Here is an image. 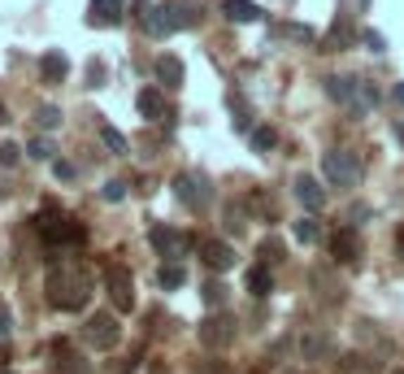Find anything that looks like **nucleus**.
I'll list each match as a JSON object with an SVG mask.
<instances>
[{"label":"nucleus","mask_w":404,"mask_h":374,"mask_svg":"<svg viewBox=\"0 0 404 374\" xmlns=\"http://www.w3.org/2000/svg\"><path fill=\"white\" fill-rule=\"evenodd\" d=\"M44 292H48V305H53V309L79 313L91 301V274L83 266H53V270H48Z\"/></svg>","instance_id":"obj_1"},{"label":"nucleus","mask_w":404,"mask_h":374,"mask_svg":"<svg viewBox=\"0 0 404 374\" xmlns=\"http://www.w3.org/2000/svg\"><path fill=\"white\" fill-rule=\"evenodd\" d=\"M196 22H200L196 5H187V0H170V5H153V9L144 13V31L165 39V35L183 31V27H196Z\"/></svg>","instance_id":"obj_2"},{"label":"nucleus","mask_w":404,"mask_h":374,"mask_svg":"<svg viewBox=\"0 0 404 374\" xmlns=\"http://www.w3.org/2000/svg\"><path fill=\"white\" fill-rule=\"evenodd\" d=\"M35 231H39V239H44L48 248H79V244L87 239L83 222H74V218H65V213H57V209H44V213L35 218Z\"/></svg>","instance_id":"obj_3"},{"label":"nucleus","mask_w":404,"mask_h":374,"mask_svg":"<svg viewBox=\"0 0 404 374\" xmlns=\"http://www.w3.org/2000/svg\"><path fill=\"white\" fill-rule=\"evenodd\" d=\"M322 174L331 187H357V174H361V161L352 148H331V153L322 157Z\"/></svg>","instance_id":"obj_4"},{"label":"nucleus","mask_w":404,"mask_h":374,"mask_svg":"<svg viewBox=\"0 0 404 374\" xmlns=\"http://www.w3.org/2000/svg\"><path fill=\"white\" fill-rule=\"evenodd\" d=\"M148 239H153L157 257H165L170 266H179L187 257V248H191V235L179 231V227H153V231H148Z\"/></svg>","instance_id":"obj_5"},{"label":"nucleus","mask_w":404,"mask_h":374,"mask_svg":"<svg viewBox=\"0 0 404 374\" xmlns=\"http://www.w3.org/2000/svg\"><path fill=\"white\" fill-rule=\"evenodd\" d=\"M83 339H87L91 348H100V353H109V348L122 339L118 318H113V313H91V318L83 322Z\"/></svg>","instance_id":"obj_6"},{"label":"nucleus","mask_w":404,"mask_h":374,"mask_svg":"<svg viewBox=\"0 0 404 374\" xmlns=\"http://www.w3.org/2000/svg\"><path fill=\"white\" fill-rule=\"evenodd\" d=\"M105 287H109V301H113L118 313L135 309V283H131V270H126V266H109L105 270Z\"/></svg>","instance_id":"obj_7"},{"label":"nucleus","mask_w":404,"mask_h":374,"mask_svg":"<svg viewBox=\"0 0 404 374\" xmlns=\"http://www.w3.org/2000/svg\"><path fill=\"white\" fill-rule=\"evenodd\" d=\"M174 196H179L187 209H205L209 205V179L205 174H179V179H174Z\"/></svg>","instance_id":"obj_8"},{"label":"nucleus","mask_w":404,"mask_h":374,"mask_svg":"<svg viewBox=\"0 0 404 374\" xmlns=\"http://www.w3.org/2000/svg\"><path fill=\"white\" fill-rule=\"evenodd\" d=\"M326 248H331V257H335L339 266H357V261H361V239H357V231H352V227L335 231L331 239H326Z\"/></svg>","instance_id":"obj_9"},{"label":"nucleus","mask_w":404,"mask_h":374,"mask_svg":"<svg viewBox=\"0 0 404 374\" xmlns=\"http://www.w3.org/2000/svg\"><path fill=\"white\" fill-rule=\"evenodd\" d=\"M200 257H205L209 270H231L235 266V248L226 239H200Z\"/></svg>","instance_id":"obj_10"},{"label":"nucleus","mask_w":404,"mask_h":374,"mask_svg":"<svg viewBox=\"0 0 404 374\" xmlns=\"http://www.w3.org/2000/svg\"><path fill=\"white\" fill-rule=\"evenodd\" d=\"M122 9H126V0H91V5H87V22H91V27H118Z\"/></svg>","instance_id":"obj_11"},{"label":"nucleus","mask_w":404,"mask_h":374,"mask_svg":"<svg viewBox=\"0 0 404 374\" xmlns=\"http://www.w3.org/2000/svg\"><path fill=\"white\" fill-rule=\"evenodd\" d=\"M361 83H365V79H348V74H331V79H326V96H331V101H339V105H357Z\"/></svg>","instance_id":"obj_12"},{"label":"nucleus","mask_w":404,"mask_h":374,"mask_svg":"<svg viewBox=\"0 0 404 374\" xmlns=\"http://www.w3.org/2000/svg\"><path fill=\"white\" fill-rule=\"evenodd\" d=\"M231 335H235V322L231 318H209V322H200V339H205L209 348H226L231 344Z\"/></svg>","instance_id":"obj_13"},{"label":"nucleus","mask_w":404,"mask_h":374,"mask_svg":"<svg viewBox=\"0 0 404 374\" xmlns=\"http://www.w3.org/2000/svg\"><path fill=\"white\" fill-rule=\"evenodd\" d=\"M296 201L305 205L309 213H317L326 205V192H322V183L313 179V174H300V179H296Z\"/></svg>","instance_id":"obj_14"},{"label":"nucleus","mask_w":404,"mask_h":374,"mask_svg":"<svg viewBox=\"0 0 404 374\" xmlns=\"http://www.w3.org/2000/svg\"><path fill=\"white\" fill-rule=\"evenodd\" d=\"M135 105H139V113H144L148 122H165V118H170V105H165V96H161L157 87H144Z\"/></svg>","instance_id":"obj_15"},{"label":"nucleus","mask_w":404,"mask_h":374,"mask_svg":"<svg viewBox=\"0 0 404 374\" xmlns=\"http://www.w3.org/2000/svg\"><path fill=\"white\" fill-rule=\"evenodd\" d=\"M157 79H161L165 87H183L187 70H183V61L174 57V53H161V57H157Z\"/></svg>","instance_id":"obj_16"},{"label":"nucleus","mask_w":404,"mask_h":374,"mask_svg":"<svg viewBox=\"0 0 404 374\" xmlns=\"http://www.w3.org/2000/svg\"><path fill=\"white\" fill-rule=\"evenodd\" d=\"M222 13L231 22H261L265 18V9L252 5V0H222Z\"/></svg>","instance_id":"obj_17"},{"label":"nucleus","mask_w":404,"mask_h":374,"mask_svg":"<svg viewBox=\"0 0 404 374\" xmlns=\"http://www.w3.org/2000/svg\"><path fill=\"white\" fill-rule=\"evenodd\" d=\"M65 74H70L65 53H44V57H39V79H44V83H61Z\"/></svg>","instance_id":"obj_18"},{"label":"nucleus","mask_w":404,"mask_h":374,"mask_svg":"<svg viewBox=\"0 0 404 374\" xmlns=\"http://www.w3.org/2000/svg\"><path fill=\"white\" fill-rule=\"evenodd\" d=\"M248 292L257 296V301H265V296L274 292V274H270V266H252V270H248Z\"/></svg>","instance_id":"obj_19"},{"label":"nucleus","mask_w":404,"mask_h":374,"mask_svg":"<svg viewBox=\"0 0 404 374\" xmlns=\"http://www.w3.org/2000/svg\"><path fill=\"white\" fill-rule=\"evenodd\" d=\"M326 353H331V335H326V331H309L305 335V361H317Z\"/></svg>","instance_id":"obj_20"},{"label":"nucleus","mask_w":404,"mask_h":374,"mask_svg":"<svg viewBox=\"0 0 404 374\" xmlns=\"http://www.w3.org/2000/svg\"><path fill=\"white\" fill-rule=\"evenodd\" d=\"M157 283H161L165 292H174V287H183V283H187V270H183V266H161Z\"/></svg>","instance_id":"obj_21"},{"label":"nucleus","mask_w":404,"mask_h":374,"mask_svg":"<svg viewBox=\"0 0 404 374\" xmlns=\"http://www.w3.org/2000/svg\"><path fill=\"white\" fill-rule=\"evenodd\" d=\"M248 139H252V148H257V153H270V148L279 144V131H274V127H257Z\"/></svg>","instance_id":"obj_22"},{"label":"nucleus","mask_w":404,"mask_h":374,"mask_svg":"<svg viewBox=\"0 0 404 374\" xmlns=\"http://www.w3.org/2000/svg\"><path fill=\"white\" fill-rule=\"evenodd\" d=\"M352 39H357V35H352V31H348V22L339 18L335 27H331V35H326V48H348Z\"/></svg>","instance_id":"obj_23"},{"label":"nucleus","mask_w":404,"mask_h":374,"mask_svg":"<svg viewBox=\"0 0 404 374\" xmlns=\"http://www.w3.org/2000/svg\"><path fill=\"white\" fill-rule=\"evenodd\" d=\"M100 139H105L109 153H126V135H122V131H113L109 122H100Z\"/></svg>","instance_id":"obj_24"},{"label":"nucleus","mask_w":404,"mask_h":374,"mask_svg":"<svg viewBox=\"0 0 404 374\" xmlns=\"http://www.w3.org/2000/svg\"><path fill=\"white\" fill-rule=\"evenodd\" d=\"M35 122H39V127H44V131H57V127H61V109H57V105H39V113H35Z\"/></svg>","instance_id":"obj_25"},{"label":"nucleus","mask_w":404,"mask_h":374,"mask_svg":"<svg viewBox=\"0 0 404 374\" xmlns=\"http://www.w3.org/2000/svg\"><path fill=\"white\" fill-rule=\"evenodd\" d=\"M317 235H322V231H317L313 218H300V222H296V239H300V244H317Z\"/></svg>","instance_id":"obj_26"},{"label":"nucleus","mask_w":404,"mask_h":374,"mask_svg":"<svg viewBox=\"0 0 404 374\" xmlns=\"http://www.w3.org/2000/svg\"><path fill=\"white\" fill-rule=\"evenodd\" d=\"M27 153H31L35 161H53V144H48V139H31V144H27Z\"/></svg>","instance_id":"obj_27"},{"label":"nucleus","mask_w":404,"mask_h":374,"mask_svg":"<svg viewBox=\"0 0 404 374\" xmlns=\"http://www.w3.org/2000/svg\"><path fill=\"white\" fill-rule=\"evenodd\" d=\"M339 370H343V374H374V366H365V357H343Z\"/></svg>","instance_id":"obj_28"},{"label":"nucleus","mask_w":404,"mask_h":374,"mask_svg":"<svg viewBox=\"0 0 404 374\" xmlns=\"http://www.w3.org/2000/svg\"><path fill=\"white\" fill-rule=\"evenodd\" d=\"M205 301H209V305H222V301H226V287H222L217 279H209V283H205Z\"/></svg>","instance_id":"obj_29"},{"label":"nucleus","mask_w":404,"mask_h":374,"mask_svg":"<svg viewBox=\"0 0 404 374\" xmlns=\"http://www.w3.org/2000/svg\"><path fill=\"white\" fill-rule=\"evenodd\" d=\"M18 157H22L18 144H0V166H18Z\"/></svg>","instance_id":"obj_30"},{"label":"nucleus","mask_w":404,"mask_h":374,"mask_svg":"<svg viewBox=\"0 0 404 374\" xmlns=\"http://www.w3.org/2000/svg\"><path fill=\"white\" fill-rule=\"evenodd\" d=\"M122 196H126V183H122V179L105 183V201H122Z\"/></svg>","instance_id":"obj_31"},{"label":"nucleus","mask_w":404,"mask_h":374,"mask_svg":"<svg viewBox=\"0 0 404 374\" xmlns=\"http://www.w3.org/2000/svg\"><path fill=\"white\" fill-rule=\"evenodd\" d=\"M53 174H57V179H74V166L70 161H53Z\"/></svg>","instance_id":"obj_32"},{"label":"nucleus","mask_w":404,"mask_h":374,"mask_svg":"<svg viewBox=\"0 0 404 374\" xmlns=\"http://www.w3.org/2000/svg\"><path fill=\"white\" fill-rule=\"evenodd\" d=\"M9 335V309H5V301H0V339Z\"/></svg>","instance_id":"obj_33"},{"label":"nucleus","mask_w":404,"mask_h":374,"mask_svg":"<svg viewBox=\"0 0 404 374\" xmlns=\"http://www.w3.org/2000/svg\"><path fill=\"white\" fill-rule=\"evenodd\" d=\"M391 101H396V105H404V83H396V87H391Z\"/></svg>","instance_id":"obj_34"},{"label":"nucleus","mask_w":404,"mask_h":374,"mask_svg":"<svg viewBox=\"0 0 404 374\" xmlns=\"http://www.w3.org/2000/svg\"><path fill=\"white\" fill-rule=\"evenodd\" d=\"M396 248H400V257H404V227L396 231Z\"/></svg>","instance_id":"obj_35"},{"label":"nucleus","mask_w":404,"mask_h":374,"mask_svg":"<svg viewBox=\"0 0 404 374\" xmlns=\"http://www.w3.org/2000/svg\"><path fill=\"white\" fill-rule=\"evenodd\" d=\"M396 135H400V144H404V122H400V127H396Z\"/></svg>","instance_id":"obj_36"},{"label":"nucleus","mask_w":404,"mask_h":374,"mask_svg":"<svg viewBox=\"0 0 404 374\" xmlns=\"http://www.w3.org/2000/svg\"><path fill=\"white\" fill-rule=\"evenodd\" d=\"M396 374H404V370H396Z\"/></svg>","instance_id":"obj_37"}]
</instances>
